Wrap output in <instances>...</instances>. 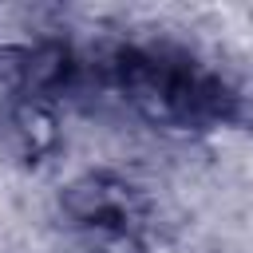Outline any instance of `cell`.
Returning a JSON list of instances; mask_svg holds the SVG:
<instances>
[{
  "label": "cell",
  "mask_w": 253,
  "mask_h": 253,
  "mask_svg": "<svg viewBox=\"0 0 253 253\" xmlns=\"http://www.w3.org/2000/svg\"><path fill=\"white\" fill-rule=\"evenodd\" d=\"M16 123H20V134L28 138V146H32V150H43V146H51V142H55V130H51L55 123H51L36 103H24V107H20V115H16Z\"/></svg>",
  "instance_id": "obj_2"
},
{
  "label": "cell",
  "mask_w": 253,
  "mask_h": 253,
  "mask_svg": "<svg viewBox=\"0 0 253 253\" xmlns=\"http://www.w3.org/2000/svg\"><path fill=\"white\" fill-rule=\"evenodd\" d=\"M111 79L146 119L158 123H217L233 115V95L206 71L170 63L150 51H119L111 59Z\"/></svg>",
  "instance_id": "obj_1"
}]
</instances>
